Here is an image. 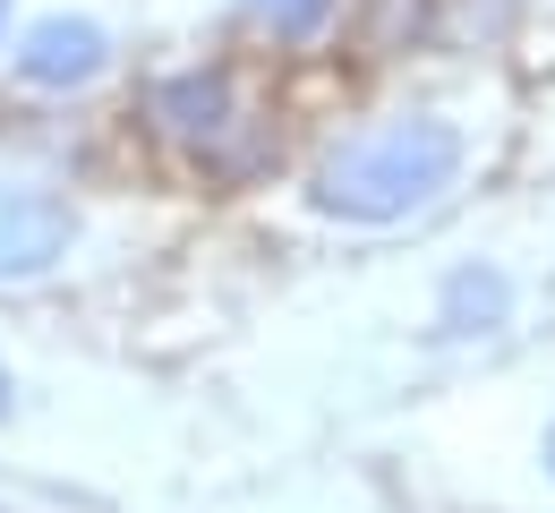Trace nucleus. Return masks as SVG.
<instances>
[{"instance_id": "nucleus-1", "label": "nucleus", "mask_w": 555, "mask_h": 513, "mask_svg": "<svg viewBox=\"0 0 555 513\" xmlns=\"http://www.w3.org/2000/svg\"><path fill=\"white\" fill-rule=\"evenodd\" d=\"M462 163H470L462 120H444V112H393V120L343 138L317 163L308 189H317V215H334V222H402L418 206H436L462 180Z\"/></svg>"}, {"instance_id": "nucleus-2", "label": "nucleus", "mask_w": 555, "mask_h": 513, "mask_svg": "<svg viewBox=\"0 0 555 513\" xmlns=\"http://www.w3.org/2000/svg\"><path fill=\"white\" fill-rule=\"evenodd\" d=\"M77 240V215L69 197L35 189V180H0V283H35L69 257Z\"/></svg>"}, {"instance_id": "nucleus-3", "label": "nucleus", "mask_w": 555, "mask_h": 513, "mask_svg": "<svg viewBox=\"0 0 555 513\" xmlns=\"http://www.w3.org/2000/svg\"><path fill=\"white\" fill-rule=\"evenodd\" d=\"M154 120H163V138H180L189 154H214L240 129V86H231V69H180V77L154 86Z\"/></svg>"}, {"instance_id": "nucleus-4", "label": "nucleus", "mask_w": 555, "mask_h": 513, "mask_svg": "<svg viewBox=\"0 0 555 513\" xmlns=\"http://www.w3.org/2000/svg\"><path fill=\"white\" fill-rule=\"evenodd\" d=\"M103 69H112V35H103L94 17H43V26L17 43V77L43 86V94H61V86H94Z\"/></svg>"}, {"instance_id": "nucleus-5", "label": "nucleus", "mask_w": 555, "mask_h": 513, "mask_svg": "<svg viewBox=\"0 0 555 513\" xmlns=\"http://www.w3.org/2000/svg\"><path fill=\"white\" fill-rule=\"evenodd\" d=\"M504 317H513V283H504L495 266H462V274L444 283V308H436L444 334H487V325H504Z\"/></svg>"}, {"instance_id": "nucleus-6", "label": "nucleus", "mask_w": 555, "mask_h": 513, "mask_svg": "<svg viewBox=\"0 0 555 513\" xmlns=\"http://www.w3.org/2000/svg\"><path fill=\"white\" fill-rule=\"evenodd\" d=\"M240 17L274 43H317L334 26V0H240Z\"/></svg>"}, {"instance_id": "nucleus-7", "label": "nucleus", "mask_w": 555, "mask_h": 513, "mask_svg": "<svg viewBox=\"0 0 555 513\" xmlns=\"http://www.w3.org/2000/svg\"><path fill=\"white\" fill-rule=\"evenodd\" d=\"M547 488H555V420H547Z\"/></svg>"}, {"instance_id": "nucleus-8", "label": "nucleus", "mask_w": 555, "mask_h": 513, "mask_svg": "<svg viewBox=\"0 0 555 513\" xmlns=\"http://www.w3.org/2000/svg\"><path fill=\"white\" fill-rule=\"evenodd\" d=\"M0 411H9V368H0Z\"/></svg>"}, {"instance_id": "nucleus-9", "label": "nucleus", "mask_w": 555, "mask_h": 513, "mask_svg": "<svg viewBox=\"0 0 555 513\" xmlns=\"http://www.w3.org/2000/svg\"><path fill=\"white\" fill-rule=\"evenodd\" d=\"M0 26H9V0H0Z\"/></svg>"}]
</instances>
